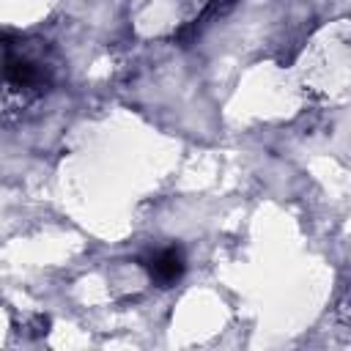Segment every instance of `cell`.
<instances>
[{"mask_svg":"<svg viewBox=\"0 0 351 351\" xmlns=\"http://www.w3.org/2000/svg\"><path fill=\"white\" fill-rule=\"evenodd\" d=\"M60 71V55L47 38L0 30V121L36 110L55 90Z\"/></svg>","mask_w":351,"mask_h":351,"instance_id":"1","label":"cell"},{"mask_svg":"<svg viewBox=\"0 0 351 351\" xmlns=\"http://www.w3.org/2000/svg\"><path fill=\"white\" fill-rule=\"evenodd\" d=\"M143 269L156 288H173L186 271V255L178 244H165L143 255Z\"/></svg>","mask_w":351,"mask_h":351,"instance_id":"2","label":"cell"}]
</instances>
